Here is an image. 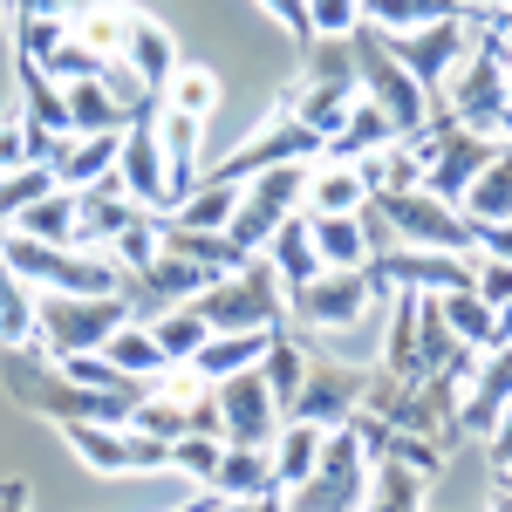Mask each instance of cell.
Returning a JSON list of instances; mask_svg holds the SVG:
<instances>
[{
    "label": "cell",
    "mask_w": 512,
    "mask_h": 512,
    "mask_svg": "<svg viewBox=\"0 0 512 512\" xmlns=\"http://www.w3.org/2000/svg\"><path fill=\"white\" fill-rule=\"evenodd\" d=\"M506 103H512V35L492 7H478L472 48L458 55V69L444 82V110L465 123V130H492Z\"/></svg>",
    "instance_id": "1"
},
{
    "label": "cell",
    "mask_w": 512,
    "mask_h": 512,
    "mask_svg": "<svg viewBox=\"0 0 512 512\" xmlns=\"http://www.w3.org/2000/svg\"><path fill=\"white\" fill-rule=\"evenodd\" d=\"M362 96V82H355V48L349 41H301V82L287 89V110L315 130L321 144L342 130V117H349V103Z\"/></svg>",
    "instance_id": "2"
},
{
    "label": "cell",
    "mask_w": 512,
    "mask_h": 512,
    "mask_svg": "<svg viewBox=\"0 0 512 512\" xmlns=\"http://www.w3.org/2000/svg\"><path fill=\"white\" fill-rule=\"evenodd\" d=\"M349 48H355V82H362V96L396 123V137H417V130L431 123V89L396 62L390 35H383L376 21H355Z\"/></svg>",
    "instance_id": "3"
},
{
    "label": "cell",
    "mask_w": 512,
    "mask_h": 512,
    "mask_svg": "<svg viewBox=\"0 0 512 512\" xmlns=\"http://www.w3.org/2000/svg\"><path fill=\"white\" fill-rule=\"evenodd\" d=\"M123 321H130V301L123 294H55V287H35V342L55 362L103 349Z\"/></svg>",
    "instance_id": "4"
},
{
    "label": "cell",
    "mask_w": 512,
    "mask_h": 512,
    "mask_svg": "<svg viewBox=\"0 0 512 512\" xmlns=\"http://www.w3.org/2000/svg\"><path fill=\"white\" fill-rule=\"evenodd\" d=\"M192 308L205 315L212 335H239V328H280V335H287V287H280V274L267 267V253H253L239 274L212 280Z\"/></svg>",
    "instance_id": "5"
},
{
    "label": "cell",
    "mask_w": 512,
    "mask_h": 512,
    "mask_svg": "<svg viewBox=\"0 0 512 512\" xmlns=\"http://www.w3.org/2000/svg\"><path fill=\"white\" fill-rule=\"evenodd\" d=\"M362 506H369V458L342 424V431H328L315 472L280 492V512H362Z\"/></svg>",
    "instance_id": "6"
},
{
    "label": "cell",
    "mask_w": 512,
    "mask_h": 512,
    "mask_svg": "<svg viewBox=\"0 0 512 512\" xmlns=\"http://www.w3.org/2000/svg\"><path fill=\"white\" fill-rule=\"evenodd\" d=\"M376 219H390L396 246H437V253H478L472 246V219L458 205H444L437 192L410 185V192H369L362 198Z\"/></svg>",
    "instance_id": "7"
},
{
    "label": "cell",
    "mask_w": 512,
    "mask_h": 512,
    "mask_svg": "<svg viewBox=\"0 0 512 512\" xmlns=\"http://www.w3.org/2000/svg\"><path fill=\"white\" fill-rule=\"evenodd\" d=\"M301 192H308V164H267V171H253L239 185V212H233V226H226V239H233L239 253H267L274 226L301 205Z\"/></svg>",
    "instance_id": "8"
},
{
    "label": "cell",
    "mask_w": 512,
    "mask_h": 512,
    "mask_svg": "<svg viewBox=\"0 0 512 512\" xmlns=\"http://www.w3.org/2000/svg\"><path fill=\"white\" fill-rule=\"evenodd\" d=\"M158 103H164V96L137 103V110H130V123H123V144H117V178H123V192L137 198L144 212H171V205H178V198H171V171H164Z\"/></svg>",
    "instance_id": "9"
},
{
    "label": "cell",
    "mask_w": 512,
    "mask_h": 512,
    "mask_svg": "<svg viewBox=\"0 0 512 512\" xmlns=\"http://www.w3.org/2000/svg\"><path fill=\"white\" fill-rule=\"evenodd\" d=\"M287 301H294V315L308 321V328H355L369 308H390V294L362 274V267H321V274L308 280V287H294Z\"/></svg>",
    "instance_id": "10"
},
{
    "label": "cell",
    "mask_w": 512,
    "mask_h": 512,
    "mask_svg": "<svg viewBox=\"0 0 512 512\" xmlns=\"http://www.w3.org/2000/svg\"><path fill=\"white\" fill-rule=\"evenodd\" d=\"M62 431L76 444V458L96 472H158V465H171V437H151L137 424H62Z\"/></svg>",
    "instance_id": "11"
},
{
    "label": "cell",
    "mask_w": 512,
    "mask_h": 512,
    "mask_svg": "<svg viewBox=\"0 0 512 512\" xmlns=\"http://www.w3.org/2000/svg\"><path fill=\"white\" fill-rule=\"evenodd\" d=\"M472 21H478V14H451V21H424V28L390 35L396 62H403V69H410V76L437 96V89L451 82V69H458V55L472 48Z\"/></svg>",
    "instance_id": "12"
},
{
    "label": "cell",
    "mask_w": 512,
    "mask_h": 512,
    "mask_svg": "<svg viewBox=\"0 0 512 512\" xmlns=\"http://www.w3.org/2000/svg\"><path fill=\"white\" fill-rule=\"evenodd\" d=\"M315 151H321V137L294 117L287 103H280V110H267V117H260V130H253V137H246V144H239L219 171L246 185V178H253V171H267V164H308Z\"/></svg>",
    "instance_id": "13"
},
{
    "label": "cell",
    "mask_w": 512,
    "mask_h": 512,
    "mask_svg": "<svg viewBox=\"0 0 512 512\" xmlns=\"http://www.w3.org/2000/svg\"><path fill=\"white\" fill-rule=\"evenodd\" d=\"M212 396H219V437H226V444H274L280 403H274V390H267L260 369H239L226 383H212Z\"/></svg>",
    "instance_id": "14"
},
{
    "label": "cell",
    "mask_w": 512,
    "mask_h": 512,
    "mask_svg": "<svg viewBox=\"0 0 512 512\" xmlns=\"http://www.w3.org/2000/svg\"><path fill=\"white\" fill-rule=\"evenodd\" d=\"M137 219H144V205L123 192L117 171L76 192V246H89V253H110V246H117V239L137 226Z\"/></svg>",
    "instance_id": "15"
},
{
    "label": "cell",
    "mask_w": 512,
    "mask_h": 512,
    "mask_svg": "<svg viewBox=\"0 0 512 512\" xmlns=\"http://www.w3.org/2000/svg\"><path fill=\"white\" fill-rule=\"evenodd\" d=\"M355 410H362V369H342V362L315 369V362H308L301 396H294V410H287V417H308V424H321V431H342ZM287 417H280V424H287Z\"/></svg>",
    "instance_id": "16"
},
{
    "label": "cell",
    "mask_w": 512,
    "mask_h": 512,
    "mask_svg": "<svg viewBox=\"0 0 512 512\" xmlns=\"http://www.w3.org/2000/svg\"><path fill=\"white\" fill-rule=\"evenodd\" d=\"M219 499H280L274 478V444H226L219 451V472H212Z\"/></svg>",
    "instance_id": "17"
},
{
    "label": "cell",
    "mask_w": 512,
    "mask_h": 512,
    "mask_svg": "<svg viewBox=\"0 0 512 512\" xmlns=\"http://www.w3.org/2000/svg\"><path fill=\"white\" fill-rule=\"evenodd\" d=\"M267 267L280 274V287L294 294V287H308V280L321 274V253H315V219L308 212H287L274 226V239H267Z\"/></svg>",
    "instance_id": "18"
},
{
    "label": "cell",
    "mask_w": 512,
    "mask_h": 512,
    "mask_svg": "<svg viewBox=\"0 0 512 512\" xmlns=\"http://www.w3.org/2000/svg\"><path fill=\"white\" fill-rule=\"evenodd\" d=\"M280 342V328H239V335H205V349L192 355V369L205 383H226L239 369H260V355Z\"/></svg>",
    "instance_id": "19"
},
{
    "label": "cell",
    "mask_w": 512,
    "mask_h": 512,
    "mask_svg": "<svg viewBox=\"0 0 512 512\" xmlns=\"http://www.w3.org/2000/svg\"><path fill=\"white\" fill-rule=\"evenodd\" d=\"M62 21H69V35H76L82 48H96V55H110V62H117L137 14H130L123 0H69V7H62Z\"/></svg>",
    "instance_id": "20"
},
{
    "label": "cell",
    "mask_w": 512,
    "mask_h": 512,
    "mask_svg": "<svg viewBox=\"0 0 512 512\" xmlns=\"http://www.w3.org/2000/svg\"><path fill=\"white\" fill-rule=\"evenodd\" d=\"M390 144H396V123L383 117V110H376L369 96H355L349 117H342V130H335V137H328L321 151H328L335 164H355V158H376V151H390Z\"/></svg>",
    "instance_id": "21"
},
{
    "label": "cell",
    "mask_w": 512,
    "mask_h": 512,
    "mask_svg": "<svg viewBox=\"0 0 512 512\" xmlns=\"http://www.w3.org/2000/svg\"><path fill=\"white\" fill-rule=\"evenodd\" d=\"M239 212V178H226V171H212V178H198L192 192L178 198L164 219H178V226H198V233H226Z\"/></svg>",
    "instance_id": "22"
},
{
    "label": "cell",
    "mask_w": 512,
    "mask_h": 512,
    "mask_svg": "<svg viewBox=\"0 0 512 512\" xmlns=\"http://www.w3.org/2000/svg\"><path fill=\"white\" fill-rule=\"evenodd\" d=\"M458 212L472 219V226H492V219H512V144L499 137V151H492V164L472 178V192L458 198Z\"/></svg>",
    "instance_id": "23"
},
{
    "label": "cell",
    "mask_w": 512,
    "mask_h": 512,
    "mask_svg": "<svg viewBox=\"0 0 512 512\" xmlns=\"http://www.w3.org/2000/svg\"><path fill=\"white\" fill-rule=\"evenodd\" d=\"M362 198H369V178L355 171V164H321V171H308V192H301V205L315 212V219H335V212H362Z\"/></svg>",
    "instance_id": "24"
},
{
    "label": "cell",
    "mask_w": 512,
    "mask_h": 512,
    "mask_svg": "<svg viewBox=\"0 0 512 512\" xmlns=\"http://www.w3.org/2000/svg\"><path fill=\"white\" fill-rule=\"evenodd\" d=\"M123 62L144 76V89L164 96V82H171V69H178V41L164 35L151 14H137V21H130V41H123Z\"/></svg>",
    "instance_id": "25"
},
{
    "label": "cell",
    "mask_w": 512,
    "mask_h": 512,
    "mask_svg": "<svg viewBox=\"0 0 512 512\" xmlns=\"http://www.w3.org/2000/svg\"><path fill=\"white\" fill-rule=\"evenodd\" d=\"M62 96H69V137H103V130H123L130 123V110L103 89V76L62 82Z\"/></svg>",
    "instance_id": "26"
},
{
    "label": "cell",
    "mask_w": 512,
    "mask_h": 512,
    "mask_svg": "<svg viewBox=\"0 0 512 512\" xmlns=\"http://www.w3.org/2000/svg\"><path fill=\"white\" fill-rule=\"evenodd\" d=\"M321 444H328V431L308 424V417H287V424L274 431V478H280V492L301 485V478L321 465Z\"/></svg>",
    "instance_id": "27"
},
{
    "label": "cell",
    "mask_w": 512,
    "mask_h": 512,
    "mask_svg": "<svg viewBox=\"0 0 512 512\" xmlns=\"http://www.w3.org/2000/svg\"><path fill=\"white\" fill-rule=\"evenodd\" d=\"M117 144H123V130H103V137H69V158L55 164V185L82 192V185L110 178V171H117Z\"/></svg>",
    "instance_id": "28"
},
{
    "label": "cell",
    "mask_w": 512,
    "mask_h": 512,
    "mask_svg": "<svg viewBox=\"0 0 512 512\" xmlns=\"http://www.w3.org/2000/svg\"><path fill=\"white\" fill-rule=\"evenodd\" d=\"M451 14H478V0H369L362 21H376L383 35L424 28V21H451Z\"/></svg>",
    "instance_id": "29"
},
{
    "label": "cell",
    "mask_w": 512,
    "mask_h": 512,
    "mask_svg": "<svg viewBox=\"0 0 512 512\" xmlns=\"http://www.w3.org/2000/svg\"><path fill=\"white\" fill-rule=\"evenodd\" d=\"M14 233L21 239H48V246H76V192L55 185L48 198H35V205L14 219Z\"/></svg>",
    "instance_id": "30"
},
{
    "label": "cell",
    "mask_w": 512,
    "mask_h": 512,
    "mask_svg": "<svg viewBox=\"0 0 512 512\" xmlns=\"http://www.w3.org/2000/svg\"><path fill=\"white\" fill-rule=\"evenodd\" d=\"M103 355L117 362L123 376H137V383H151V376H164L171 362H164V349H158V335H151V321H123L117 335L103 342Z\"/></svg>",
    "instance_id": "31"
},
{
    "label": "cell",
    "mask_w": 512,
    "mask_h": 512,
    "mask_svg": "<svg viewBox=\"0 0 512 512\" xmlns=\"http://www.w3.org/2000/svg\"><path fill=\"white\" fill-rule=\"evenodd\" d=\"M369 512H424V472L417 465H369Z\"/></svg>",
    "instance_id": "32"
},
{
    "label": "cell",
    "mask_w": 512,
    "mask_h": 512,
    "mask_svg": "<svg viewBox=\"0 0 512 512\" xmlns=\"http://www.w3.org/2000/svg\"><path fill=\"white\" fill-rule=\"evenodd\" d=\"M308 219H315V212H308ZM315 253H321V267H369V239H362V219H355V212L315 219Z\"/></svg>",
    "instance_id": "33"
},
{
    "label": "cell",
    "mask_w": 512,
    "mask_h": 512,
    "mask_svg": "<svg viewBox=\"0 0 512 512\" xmlns=\"http://www.w3.org/2000/svg\"><path fill=\"white\" fill-rule=\"evenodd\" d=\"M164 110L205 123L212 110H219V76H212V69H198V62H178L171 82H164Z\"/></svg>",
    "instance_id": "34"
},
{
    "label": "cell",
    "mask_w": 512,
    "mask_h": 512,
    "mask_svg": "<svg viewBox=\"0 0 512 512\" xmlns=\"http://www.w3.org/2000/svg\"><path fill=\"white\" fill-rule=\"evenodd\" d=\"M21 342H35V294L0 260V349H21Z\"/></svg>",
    "instance_id": "35"
},
{
    "label": "cell",
    "mask_w": 512,
    "mask_h": 512,
    "mask_svg": "<svg viewBox=\"0 0 512 512\" xmlns=\"http://www.w3.org/2000/svg\"><path fill=\"white\" fill-rule=\"evenodd\" d=\"M437 308H444V321H451V335L465 342V349H492V308L478 301L472 287H451V294H437Z\"/></svg>",
    "instance_id": "36"
},
{
    "label": "cell",
    "mask_w": 512,
    "mask_h": 512,
    "mask_svg": "<svg viewBox=\"0 0 512 512\" xmlns=\"http://www.w3.org/2000/svg\"><path fill=\"white\" fill-rule=\"evenodd\" d=\"M151 335H158L164 362H192V355L205 349V335H212V328H205V315L185 301V308H164V315L151 321Z\"/></svg>",
    "instance_id": "37"
},
{
    "label": "cell",
    "mask_w": 512,
    "mask_h": 512,
    "mask_svg": "<svg viewBox=\"0 0 512 512\" xmlns=\"http://www.w3.org/2000/svg\"><path fill=\"white\" fill-rule=\"evenodd\" d=\"M260 376H267V390H274V403H280V417L294 410V396H301V376H308V355L294 349L287 335H280L274 349L260 355Z\"/></svg>",
    "instance_id": "38"
},
{
    "label": "cell",
    "mask_w": 512,
    "mask_h": 512,
    "mask_svg": "<svg viewBox=\"0 0 512 512\" xmlns=\"http://www.w3.org/2000/svg\"><path fill=\"white\" fill-rule=\"evenodd\" d=\"M55 192V164H21V171H0V219L14 226L35 198Z\"/></svg>",
    "instance_id": "39"
},
{
    "label": "cell",
    "mask_w": 512,
    "mask_h": 512,
    "mask_svg": "<svg viewBox=\"0 0 512 512\" xmlns=\"http://www.w3.org/2000/svg\"><path fill=\"white\" fill-rule=\"evenodd\" d=\"M103 62H110V55H96V48H82L76 35H62V41H55V48L35 62V69H41L48 82H89V76H103Z\"/></svg>",
    "instance_id": "40"
},
{
    "label": "cell",
    "mask_w": 512,
    "mask_h": 512,
    "mask_svg": "<svg viewBox=\"0 0 512 512\" xmlns=\"http://www.w3.org/2000/svg\"><path fill=\"white\" fill-rule=\"evenodd\" d=\"M219 431H185V437H171V465L185 478H198V485H212V472H219Z\"/></svg>",
    "instance_id": "41"
},
{
    "label": "cell",
    "mask_w": 512,
    "mask_h": 512,
    "mask_svg": "<svg viewBox=\"0 0 512 512\" xmlns=\"http://www.w3.org/2000/svg\"><path fill=\"white\" fill-rule=\"evenodd\" d=\"M308 7V41L328 35V41H349L355 21H362V0H301Z\"/></svg>",
    "instance_id": "42"
},
{
    "label": "cell",
    "mask_w": 512,
    "mask_h": 512,
    "mask_svg": "<svg viewBox=\"0 0 512 512\" xmlns=\"http://www.w3.org/2000/svg\"><path fill=\"white\" fill-rule=\"evenodd\" d=\"M472 294L485 301V308H506V301H512V267L478 253V260H472Z\"/></svg>",
    "instance_id": "43"
},
{
    "label": "cell",
    "mask_w": 512,
    "mask_h": 512,
    "mask_svg": "<svg viewBox=\"0 0 512 512\" xmlns=\"http://www.w3.org/2000/svg\"><path fill=\"white\" fill-rule=\"evenodd\" d=\"M21 164H35V158H28V123L7 117V123H0V171H21Z\"/></svg>",
    "instance_id": "44"
},
{
    "label": "cell",
    "mask_w": 512,
    "mask_h": 512,
    "mask_svg": "<svg viewBox=\"0 0 512 512\" xmlns=\"http://www.w3.org/2000/svg\"><path fill=\"white\" fill-rule=\"evenodd\" d=\"M472 246L485 260H506L512 267V219H492V226H472Z\"/></svg>",
    "instance_id": "45"
},
{
    "label": "cell",
    "mask_w": 512,
    "mask_h": 512,
    "mask_svg": "<svg viewBox=\"0 0 512 512\" xmlns=\"http://www.w3.org/2000/svg\"><path fill=\"white\" fill-rule=\"evenodd\" d=\"M492 472H499V478L512 472V403L499 410V424H492Z\"/></svg>",
    "instance_id": "46"
},
{
    "label": "cell",
    "mask_w": 512,
    "mask_h": 512,
    "mask_svg": "<svg viewBox=\"0 0 512 512\" xmlns=\"http://www.w3.org/2000/svg\"><path fill=\"white\" fill-rule=\"evenodd\" d=\"M506 342H512V301L492 308V349H506Z\"/></svg>",
    "instance_id": "47"
},
{
    "label": "cell",
    "mask_w": 512,
    "mask_h": 512,
    "mask_svg": "<svg viewBox=\"0 0 512 512\" xmlns=\"http://www.w3.org/2000/svg\"><path fill=\"white\" fill-rule=\"evenodd\" d=\"M69 0H14V21H28V14H62Z\"/></svg>",
    "instance_id": "48"
},
{
    "label": "cell",
    "mask_w": 512,
    "mask_h": 512,
    "mask_svg": "<svg viewBox=\"0 0 512 512\" xmlns=\"http://www.w3.org/2000/svg\"><path fill=\"white\" fill-rule=\"evenodd\" d=\"M274 506H280V499H219L212 512H274Z\"/></svg>",
    "instance_id": "49"
},
{
    "label": "cell",
    "mask_w": 512,
    "mask_h": 512,
    "mask_svg": "<svg viewBox=\"0 0 512 512\" xmlns=\"http://www.w3.org/2000/svg\"><path fill=\"white\" fill-rule=\"evenodd\" d=\"M0 512H28V485H0Z\"/></svg>",
    "instance_id": "50"
},
{
    "label": "cell",
    "mask_w": 512,
    "mask_h": 512,
    "mask_svg": "<svg viewBox=\"0 0 512 512\" xmlns=\"http://www.w3.org/2000/svg\"><path fill=\"white\" fill-rule=\"evenodd\" d=\"M492 512H512V492H499V499H492Z\"/></svg>",
    "instance_id": "51"
},
{
    "label": "cell",
    "mask_w": 512,
    "mask_h": 512,
    "mask_svg": "<svg viewBox=\"0 0 512 512\" xmlns=\"http://www.w3.org/2000/svg\"><path fill=\"white\" fill-rule=\"evenodd\" d=\"M478 7H492V0H478ZM499 14H512V0H499Z\"/></svg>",
    "instance_id": "52"
},
{
    "label": "cell",
    "mask_w": 512,
    "mask_h": 512,
    "mask_svg": "<svg viewBox=\"0 0 512 512\" xmlns=\"http://www.w3.org/2000/svg\"><path fill=\"white\" fill-rule=\"evenodd\" d=\"M499 492H512V472H506V478H499Z\"/></svg>",
    "instance_id": "53"
}]
</instances>
